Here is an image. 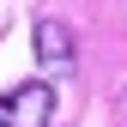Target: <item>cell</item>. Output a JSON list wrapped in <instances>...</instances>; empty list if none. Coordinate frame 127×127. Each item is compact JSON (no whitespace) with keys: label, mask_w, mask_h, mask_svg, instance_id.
I'll return each mask as SVG.
<instances>
[{"label":"cell","mask_w":127,"mask_h":127,"mask_svg":"<svg viewBox=\"0 0 127 127\" xmlns=\"http://www.w3.org/2000/svg\"><path fill=\"white\" fill-rule=\"evenodd\" d=\"M49 115H55L49 85H12L0 97V127H49Z\"/></svg>","instance_id":"6da1fadb"},{"label":"cell","mask_w":127,"mask_h":127,"mask_svg":"<svg viewBox=\"0 0 127 127\" xmlns=\"http://www.w3.org/2000/svg\"><path fill=\"white\" fill-rule=\"evenodd\" d=\"M36 55L49 67H73V30L61 18H36Z\"/></svg>","instance_id":"7a4b0ae2"}]
</instances>
